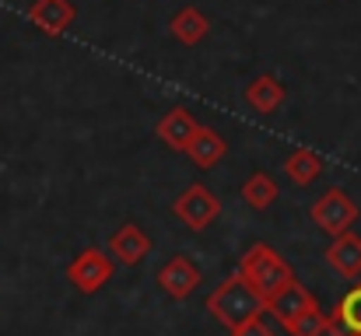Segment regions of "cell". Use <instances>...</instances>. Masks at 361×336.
<instances>
[{"mask_svg":"<svg viewBox=\"0 0 361 336\" xmlns=\"http://www.w3.org/2000/svg\"><path fill=\"white\" fill-rule=\"evenodd\" d=\"M235 273L263 298V305H270V301L295 280L291 263H288L274 245H267V242H256V245L245 249V256L239 259V270H235Z\"/></svg>","mask_w":361,"mask_h":336,"instance_id":"cell-1","label":"cell"},{"mask_svg":"<svg viewBox=\"0 0 361 336\" xmlns=\"http://www.w3.org/2000/svg\"><path fill=\"white\" fill-rule=\"evenodd\" d=\"M207 312H211L225 330H235L245 319L263 316L267 305H263V298L242 280L239 273H232V277H225V280L207 294Z\"/></svg>","mask_w":361,"mask_h":336,"instance_id":"cell-2","label":"cell"},{"mask_svg":"<svg viewBox=\"0 0 361 336\" xmlns=\"http://www.w3.org/2000/svg\"><path fill=\"white\" fill-rule=\"evenodd\" d=\"M309 218H312V224H316L323 235L337 238V235H344V231L355 228V221H358V204H355L351 193H344L341 186H330V189L309 207Z\"/></svg>","mask_w":361,"mask_h":336,"instance_id":"cell-3","label":"cell"},{"mask_svg":"<svg viewBox=\"0 0 361 336\" xmlns=\"http://www.w3.org/2000/svg\"><path fill=\"white\" fill-rule=\"evenodd\" d=\"M172 214L186 224L190 231H204V228H211V224L218 221L221 200H218L214 189H207V186L197 182V186H186V189L179 193V200L172 204Z\"/></svg>","mask_w":361,"mask_h":336,"instance_id":"cell-4","label":"cell"},{"mask_svg":"<svg viewBox=\"0 0 361 336\" xmlns=\"http://www.w3.org/2000/svg\"><path fill=\"white\" fill-rule=\"evenodd\" d=\"M109 277H113V259H109L102 249H85V252H78V256L71 259V266H67V280H71L81 294L102 291V287L109 284Z\"/></svg>","mask_w":361,"mask_h":336,"instance_id":"cell-5","label":"cell"},{"mask_svg":"<svg viewBox=\"0 0 361 336\" xmlns=\"http://www.w3.org/2000/svg\"><path fill=\"white\" fill-rule=\"evenodd\" d=\"M158 287L169 294V298H176V301H183V298H190L193 291H197V284H200V270H197V263L190 259V256H172L161 270H158Z\"/></svg>","mask_w":361,"mask_h":336,"instance_id":"cell-6","label":"cell"},{"mask_svg":"<svg viewBox=\"0 0 361 336\" xmlns=\"http://www.w3.org/2000/svg\"><path fill=\"white\" fill-rule=\"evenodd\" d=\"M200 133V123L190 116L186 109H169L158 123H154V137L169 147V151H179V154H186V147L193 144V137Z\"/></svg>","mask_w":361,"mask_h":336,"instance_id":"cell-7","label":"cell"},{"mask_svg":"<svg viewBox=\"0 0 361 336\" xmlns=\"http://www.w3.org/2000/svg\"><path fill=\"white\" fill-rule=\"evenodd\" d=\"M74 18L78 11L71 0H32L28 4V21L46 35H63L74 25Z\"/></svg>","mask_w":361,"mask_h":336,"instance_id":"cell-8","label":"cell"},{"mask_svg":"<svg viewBox=\"0 0 361 336\" xmlns=\"http://www.w3.org/2000/svg\"><path fill=\"white\" fill-rule=\"evenodd\" d=\"M109 256L123 263V266H137L140 259H147L151 256V238H147V231L140 228V224H123L120 231H113V238H109Z\"/></svg>","mask_w":361,"mask_h":336,"instance_id":"cell-9","label":"cell"},{"mask_svg":"<svg viewBox=\"0 0 361 336\" xmlns=\"http://www.w3.org/2000/svg\"><path fill=\"white\" fill-rule=\"evenodd\" d=\"M323 256H326V266H330L334 273H341V277H348V280L361 277V235H355V231L337 235V238L326 245Z\"/></svg>","mask_w":361,"mask_h":336,"instance_id":"cell-10","label":"cell"},{"mask_svg":"<svg viewBox=\"0 0 361 336\" xmlns=\"http://www.w3.org/2000/svg\"><path fill=\"white\" fill-rule=\"evenodd\" d=\"M284 99H288V88L274 74H259V77H252L245 85V102H249V109H256L259 116L277 112L284 106Z\"/></svg>","mask_w":361,"mask_h":336,"instance_id":"cell-11","label":"cell"},{"mask_svg":"<svg viewBox=\"0 0 361 336\" xmlns=\"http://www.w3.org/2000/svg\"><path fill=\"white\" fill-rule=\"evenodd\" d=\"M326 336H361V284H355L330 312Z\"/></svg>","mask_w":361,"mask_h":336,"instance_id":"cell-12","label":"cell"},{"mask_svg":"<svg viewBox=\"0 0 361 336\" xmlns=\"http://www.w3.org/2000/svg\"><path fill=\"white\" fill-rule=\"evenodd\" d=\"M169 32L183 42V46H200L204 39H207V32H211V21H207V14H200L197 7H179L172 18H169Z\"/></svg>","mask_w":361,"mask_h":336,"instance_id":"cell-13","label":"cell"},{"mask_svg":"<svg viewBox=\"0 0 361 336\" xmlns=\"http://www.w3.org/2000/svg\"><path fill=\"white\" fill-rule=\"evenodd\" d=\"M225 151H228L225 137H221L218 130H211V126H200V133H197L193 144L186 147V158H190L197 168H214V165L225 158Z\"/></svg>","mask_w":361,"mask_h":336,"instance_id":"cell-14","label":"cell"},{"mask_svg":"<svg viewBox=\"0 0 361 336\" xmlns=\"http://www.w3.org/2000/svg\"><path fill=\"white\" fill-rule=\"evenodd\" d=\"M312 305H319V301H316L298 280H291V284L267 305V312H270L277 323H288V319H295L298 312H305V309H312Z\"/></svg>","mask_w":361,"mask_h":336,"instance_id":"cell-15","label":"cell"},{"mask_svg":"<svg viewBox=\"0 0 361 336\" xmlns=\"http://www.w3.org/2000/svg\"><path fill=\"white\" fill-rule=\"evenodd\" d=\"M323 158L316 154V151H309V147H295L288 158H284V175L295 182V186H309V182H316L319 175H323Z\"/></svg>","mask_w":361,"mask_h":336,"instance_id":"cell-16","label":"cell"},{"mask_svg":"<svg viewBox=\"0 0 361 336\" xmlns=\"http://www.w3.org/2000/svg\"><path fill=\"white\" fill-rule=\"evenodd\" d=\"M242 200H245L252 211H267V207L277 200V182H274L267 172H252V175L242 182Z\"/></svg>","mask_w":361,"mask_h":336,"instance_id":"cell-17","label":"cell"},{"mask_svg":"<svg viewBox=\"0 0 361 336\" xmlns=\"http://www.w3.org/2000/svg\"><path fill=\"white\" fill-rule=\"evenodd\" d=\"M281 326H284L288 336H326V330H330V312H323L319 305H312V309L298 312L295 319H288Z\"/></svg>","mask_w":361,"mask_h":336,"instance_id":"cell-18","label":"cell"},{"mask_svg":"<svg viewBox=\"0 0 361 336\" xmlns=\"http://www.w3.org/2000/svg\"><path fill=\"white\" fill-rule=\"evenodd\" d=\"M232 336H274V330L263 323V316H256V319H245V323H239L235 330H228Z\"/></svg>","mask_w":361,"mask_h":336,"instance_id":"cell-19","label":"cell"}]
</instances>
